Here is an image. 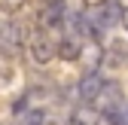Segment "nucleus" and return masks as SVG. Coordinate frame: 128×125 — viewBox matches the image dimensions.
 Returning <instances> with one entry per match:
<instances>
[{
    "label": "nucleus",
    "mask_w": 128,
    "mask_h": 125,
    "mask_svg": "<svg viewBox=\"0 0 128 125\" xmlns=\"http://www.w3.org/2000/svg\"><path fill=\"white\" fill-rule=\"evenodd\" d=\"M22 46H24V24L15 22V18L3 22L0 24V52L3 55H18Z\"/></svg>",
    "instance_id": "1"
},
{
    "label": "nucleus",
    "mask_w": 128,
    "mask_h": 125,
    "mask_svg": "<svg viewBox=\"0 0 128 125\" xmlns=\"http://www.w3.org/2000/svg\"><path fill=\"white\" fill-rule=\"evenodd\" d=\"M28 52H30V61L34 64H49V61L58 55V43H52V37L46 30H37L28 43Z\"/></svg>",
    "instance_id": "2"
},
{
    "label": "nucleus",
    "mask_w": 128,
    "mask_h": 125,
    "mask_svg": "<svg viewBox=\"0 0 128 125\" xmlns=\"http://www.w3.org/2000/svg\"><path fill=\"white\" fill-rule=\"evenodd\" d=\"M37 22L43 30H52V28H64L67 22V3L64 0H46L37 12Z\"/></svg>",
    "instance_id": "3"
},
{
    "label": "nucleus",
    "mask_w": 128,
    "mask_h": 125,
    "mask_svg": "<svg viewBox=\"0 0 128 125\" xmlns=\"http://www.w3.org/2000/svg\"><path fill=\"white\" fill-rule=\"evenodd\" d=\"M104 76L98 73V70H88V73H82V80H79V86H76V95L82 98V104H88V101H98V95L104 92Z\"/></svg>",
    "instance_id": "4"
},
{
    "label": "nucleus",
    "mask_w": 128,
    "mask_h": 125,
    "mask_svg": "<svg viewBox=\"0 0 128 125\" xmlns=\"http://www.w3.org/2000/svg\"><path fill=\"white\" fill-rule=\"evenodd\" d=\"M94 104L104 110V116H110V113H122V88H119L116 82H107Z\"/></svg>",
    "instance_id": "5"
},
{
    "label": "nucleus",
    "mask_w": 128,
    "mask_h": 125,
    "mask_svg": "<svg viewBox=\"0 0 128 125\" xmlns=\"http://www.w3.org/2000/svg\"><path fill=\"white\" fill-rule=\"evenodd\" d=\"M70 125H101V113H98V107H88V104L73 107V113H70Z\"/></svg>",
    "instance_id": "6"
},
{
    "label": "nucleus",
    "mask_w": 128,
    "mask_h": 125,
    "mask_svg": "<svg viewBox=\"0 0 128 125\" xmlns=\"http://www.w3.org/2000/svg\"><path fill=\"white\" fill-rule=\"evenodd\" d=\"M15 125H46V113L43 110H24V113H18L15 116Z\"/></svg>",
    "instance_id": "7"
},
{
    "label": "nucleus",
    "mask_w": 128,
    "mask_h": 125,
    "mask_svg": "<svg viewBox=\"0 0 128 125\" xmlns=\"http://www.w3.org/2000/svg\"><path fill=\"white\" fill-rule=\"evenodd\" d=\"M22 6H24V0H0V12H15Z\"/></svg>",
    "instance_id": "8"
},
{
    "label": "nucleus",
    "mask_w": 128,
    "mask_h": 125,
    "mask_svg": "<svg viewBox=\"0 0 128 125\" xmlns=\"http://www.w3.org/2000/svg\"><path fill=\"white\" fill-rule=\"evenodd\" d=\"M101 3H107V0H86V6H101Z\"/></svg>",
    "instance_id": "9"
},
{
    "label": "nucleus",
    "mask_w": 128,
    "mask_h": 125,
    "mask_svg": "<svg viewBox=\"0 0 128 125\" xmlns=\"http://www.w3.org/2000/svg\"><path fill=\"white\" fill-rule=\"evenodd\" d=\"M122 24H125V30H128V9H122Z\"/></svg>",
    "instance_id": "10"
},
{
    "label": "nucleus",
    "mask_w": 128,
    "mask_h": 125,
    "mask_svg": "<svg viewBox=\"0 0 128 125\" xmlns=\"http://www.w3.org/2000/svg\"><path fill=\"white\" fill-rule=\"evenodd\" d=\"M46 125H61V122L58 119H46Z\"/></svg>",
    "instance_id": "11"
},
{
    "label": "nucleus",
    "mask_w": 128,
    "mask_h": 125,
    "mask_svg": "<svg viewBox=\"0 0 128 125\" xmlns=\"http://www.w3.org/2000/svg\"><path fill=\"white\" fill-rule=\"evenodd\" d=\"M125 113H128V110H125Z\"/></svg>",
    "instance_id": "12"
}]
</instances>
